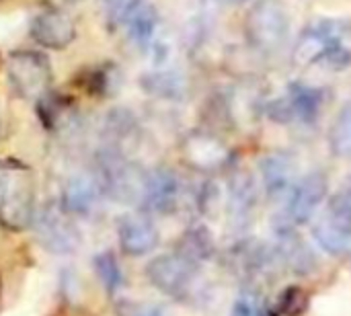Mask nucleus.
<instances>
[{"label":"nucleus","instance_id":"nucleus-1","mask_svg":"<svg viewBox=\"0 0 351 316\" xmlns=\"http://www.w3.org/2000/svg\"><path fill=\"white\" fill-rule=\"evenodd\" d=\"M351 25L343 21H319L302 29L296 45L294 60L300 66H313L321 62H337L348 58V37Z\"/></svg>","mask_w":351,"mask_h":316},{"label":"nucleus","instance_id":"nucleus-2","mask_svg":"<svg viewBox=\"0 0 351 316\" xmlns=\"http://www.w3.org/2000/svg\"><path fill=\"white\" fill-rule=\"evenodd\" d=\"M329 191L327 177L319 171L308 173L298 179L294 187L282 197V208L276 212L274 228L278 234L294 232V228L313 220V216L321 210Z\"/></svg>","mask_w":351,"mask_h":316},{"label":"nucleus","instance_id":"nucleus-3","mask_svg":"<svg viewBox=\"0 0 351 316\" xmlns=\"http://www.w3.org/2000/svg\"><path fill=\"white\" fill-rule=\"evenodd\" d=\"M245 31L261 51H278L290 35V14L282 0H255L247 12Z\"/></svg>","mask_w":351,"mask_h":316},{"label":"nucleus","instance_id":"nucleus-4","mask_svg":"<svg viewBox=\"0 0 351 316\" xmlns=\"http://www.w3.org/2000/svg\"><path fill=\"white\" fill-rule=\"evenodd\" d=\"M313 236L329 255H341L351 247V195L343 189L327 199L321 210Z\"/></svg>","mask_w":351,"mask_h":316},{"label":"nucleus","instance_id":"nucleus-5","mask_svg":"<svg viewBox=\"0 0 351 316\" xmlns=\"http://www.w3.org/2000/svg\"><path fill=\"white\" fill-rule=\"evenodd\" d=\"M146 276L154 288L173 298H183L191 292L197 280V265L185 259L181 253L160 255L146 267Z\"/></svg>","mask_w":351,"mask_h":316},{"label":"nucleus","instance_id":"nucleus-6","mask_svg":"<svg viewBox=\"0 0 351 316\" xmlns=\"http://www.w3.org/2000/svg\"><path fill=\"white\" fill-rule=\"evenodd\" d=\"M8 78L21 97L35 99L47 93L51 68L43 56L35 51H19L8 60Z\"/></svg>","mask_w":351,"mask_h":316},{"label":"nucleus","instance_id":"nucleus-7","mask_svg":"<svg viewBox=\"0 0 351 316\" xmlns=\"http://www.w3.org/2000/svg\"><path fill=\"white\" fill-rule=\"evenodd\" d=\"M35 228L39 243L56 255H70L80 245V232L60 210H43Z\"/></svg>","mask_w":351,"mask_h":316},{"label":"nucleus","instance_id":"nucleus-8","mask_svg":"<svg viewBox=\"0 0 351 316\" xmlns=\"http://www.w3.org/2000/svg\"><path fill=\"white\" fill-rule=\"evenodd\" d=\"M323 105V93L306 84H292L290 90L271 105V115L278 121L311 123L319 115Z\"/></svg>","mask_w":351,"mask_h":316},{"label":"nucleus","instance_id":"nucleus-9","mask_svg":"<svg viewBox=\"0 0 351 316\" xmlns=\"http://www.w3.org/2000/svg\"><path fill=\"white\" fill-rule=\"evenodd\" d=\"M181 195L179 179L169 169H156L142 179L140 189V204L156 214H171L175 212Z\"/></svg>","mask_w":351,"mask_h":316},{"label":"nucleus","instance_id":"nucleus-10","mask_svg":"<svg viewBox=\"0 0 351 316\" xmlns=\"http://www.w3.org/2000/svg\"><path fill=\"white\" fill-rule=\"evenodd\" d=\"M0 222L10 230H23L33 222V187L27 179L12 181L8 177L0 199Z\"/></svg>","mask_w":351,"mask_h":316},{"label":"nucleus","instance_id":"nucleus-11","mask_svg":"<svg viewBox=\"0 0 351 316\" xmlns=\"http://www.w3.org/2000/svg\"><path fill=\"white\" fill-rule=\"evenodd\" d=\"M117 239H119V247L125 255L142 257L156 249L158 230L150 218H146L142 214H128V216L119 218Z\"/></svg>","mask_w":351,"mask_h":316},{"label":"nucleus","instance_id":"nucleus-12","mask_svg":"<svg viewBox=\"0 0 351 316\" xmlns=\"http://www.w3.org/2000/svg\"><path fill=\"white\" fill-rule=\"evenodd\" d=\"M76 35L74 23L60 10H43L31 23V37L49 49H62L72 43Z\"/></svg>","mask_w":351,"mask_h":316},{"label":"nucleus","instance_id":"nucleus-13","mask_svg":"<svg viewBox=\"0 0 351 316\" xmlns=\"http://www.w3.org/2000/svg\"><path fill=\"white\" fill-rule=\"evenodd\" d=\"M263 185L271 197H284L296 183V162L286 152H271L261 160Z\"/></svg>","mask_w":351,"mask_h":316},{"label":"nucleus","instance_id":"nucleus-14","mask_svg":"<svg viewBox=\"0 0 351 316\" xmlns=\"http://www.w3.org/2000/svg\"><path fill=\"white\" fill-rule=\"evenodd\" d=\"M101 195H103V189L97 179L88 175H78V177H72L64 187V208L68 212L88 216L97 210Z\"/></svg>","mask_w":351,"mask_h":316},{"label":"nucleus","instance_id":"nucleus-15","mask_svg":"<svg viewBox=\"0 0 351 316\" xmlns=\"http://www.w3.org/2000/svg\"><path fill=\"white\" fill-rule=\"evenodd\" d=\"M185 156H187V162H191L199 171H216L226 162L228 150L224 148L220 140L199 134L187 140Z\"/></svg>","mask_w":351,"mask_h":316},{"label":"nucleus","instance_id":"nucleus-16","mask_svg":"<svg viewBox=\"0 0 351 316\" xmlns=\"http://www.w3.org/2000/svg\"><path fill=\"white\" fill-rule=\"evenodd\" d=\"M257 204V193L253 179L249 175H237L230 181V193H228V214L232 220V226L245 228L253 216Z\"/></svg>","mask_w":351,"mask_h":316},{"label":"nucleus","instance_id":"nucleus-17","mask_svg":"<svg viewBox=\"0 0 351 316\" xmlns=\"http://www.w3.org/2000/svg\"><path fill=\"white\" fill-rule=\"evenodd\" d=\"M280 236V247H278V259L298 271V274H306L313 265V253L308 251L306 245L300 243V239H296L294 232H284V234H278Z\"/></svg>","mask_w":351,"mask_h":316},{"label":"nucleus","instance_id":"nucleus-18","mask_svg":"<svg viewBox=\"0 0 351 316\" xmlns=\"http://www.w3.org/2000/svg\"><path fill=\"white\" fill-rule=\"evenodd\" d=\"M128 25H130V37L136 41V45H150L158 25V14L152 6L142 4L128 16Z\"/></svg>","mask_w":351,"mask_h":316},{"label":"nucleus","instance_id":"nucleus-19","mask_svg":"<svg viewBox=\"0 0 351 316\" xmlns=\"http://www.w3.org/2000/svg\"><path fill=\"white\" fill-rule=\"evenodd\" d=\"M212 251H214V243H212V236L206 228L189 230L179 245V253L195 265L210 259Z\"/></svg>","mask_w":351,"mask_h":316},{"label":"nucleus","instance_id":"nucleus-20","mask_svg":"<svg viewBox=\"0 0 351 316\" xmlns=\"http://www.w3.org/2000/svg\"><path fill=\"white\" fill-rule=\"evenodd\" d=\"M331 148L337 156L351 160V101L337 115L331 130Z\"/></svg>","mask_w":351,"mask_h":316},{"label":"nucleus","instance_id":"nucleus-21","mask_svg":"<svg viewBox=\"0 0 351 316\" xmlns=\"http://www.w3.org/2000/svg\"><path fill=\"white\" fill-rule=\"evenodd\" d=\"M95 269H97L99 280L103 282V286H105L109 292H115V290L121 286L123 276H121L119 263H117V259H115L113 253L105 251V253L97 255V257H95Z\"/></svg>","mask_w":351,"mask_h":316},{"label":"nucleus","instance_id":"nucleus-22","mask_svg":"<svg viewBox=\"0 0 351 316\" xmlns=\"http://www.w3.org/2000/svg\"><path fill=\"white\" fill-rule=\"evenodd\" d=\"M230 316H269V313H267L265 302L257 294L247 292L234 300Z\"/></svg>","mask_w":351,"mask_h":316},{"label":"nucleus","instance_id":"nucleus-23","mask_svg":"<svg viewBox=\"0 0 351 316\" xmlns=\"http://www.w3.org/2000/svg\"><path fill=\"white\" fill-rule=\"evenodd\" d=\"M105 6H107V14L111 16V21L121 23V21H128V16L138 6H142V0H105Z\"/></svg>","mask_w":351,"mask_h":316},{"label":"nucleus","instance_id":"nucleus-24","mask_svg":"<svg viewBox=\"0 0 351 316\" xmlns=\"http://www.w3.org/2000/svg\"><path fill=\"white\" fill-rule=\"evenodd\" d=\"M119 316H169V313L158 304H138V302H123L117 311Z\"/></svg>","mask_w":351,"mask_h":316},{"label":"nucleus","instance_id":"nucleus-25","mask_svg":"<svg viewBox=\"0 0 351 316\" xmlns=\"http://www.w3.org/2000/svg\"><path fill=\"white\" fill-rule=\"evenodd\" d=\"M294 304H298L302 311L306 308V306H304L306 300H304V296L298 292V288H292V290H288V292L284 294V298H282V311H284L286 315H296Z\"/></svg>","mask_w":351,"mask_h":316},{"label":"nucleus","instance_id":"nucleus-26","mask_svg":"<svg viewBox=\"0 0 351 316\" xmlns=\"http://www.w3.org/2000/svg\"><path fill=\"white\" fill-rule=\"evenodd\" d=\"M6 185H8V175L0 169V199H2V195L6 191Z\"/></svg>","mask_w":351,"mask_h":316},{"label":"nucleus","instance_id":"nucleus-27","mask_svg":"<svg viewBox=\"0 0 351 316\" xmlns=\"http://www.w3.org/2000/svg\"><path fill=\"white\" fill-rule=\"evenodd\" d=\"M346 191H348V193H350V195H351V181H350V187H348Z\"/></svg>","mask_w":351,"mask_h":316}]
</instances>
